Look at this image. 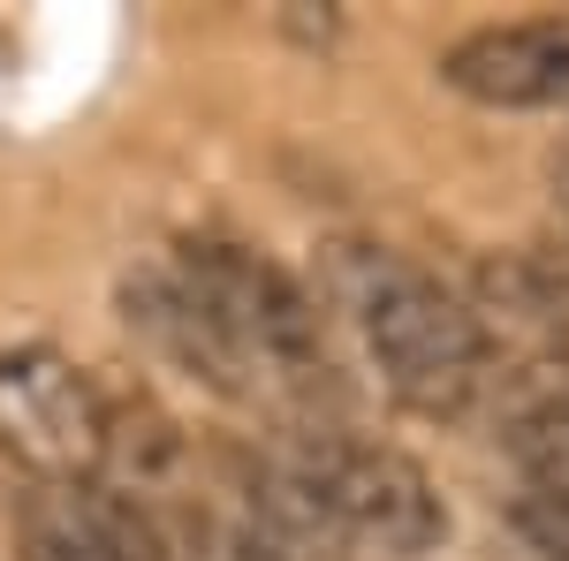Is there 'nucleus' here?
I'll use <instances>...</instances> for the list:
<instances>
[{"label":"nucleus","instance_id":"obj_7","mask_svg":"<svg viewBox=\"0 0 569 561\" xmlns=\"http://www.w3.org/2000/svg\"><path fill=\"white\" fill-rule=\"evenodd\" d=\"M122 319H130V334H144V342L160 349L176 372H190L198 388L251 394L243 372H236V357H228V342L213 334V319L198 311V297L182 289L176 266H144V273H130V281H122Z\"/></svg>","mask_w":569,"mask_h":561},{"label":"nucleus","instance_id":"obj_3","mask_svg":"<svg viewBox=\"0 0 569 561\" xmlns=\"http://www.w3.org/2000/svg\"><path fill=\"white\" fill-rule=\"evenodd\" d=\"M281 463L327 501V517L350 531V547H380L395 561H418L448 539V501L426 478V463H410L402 448L319 425V432H297L281 448Z\"/></svg>","mask_w":569,"mask_h":561},{"label":"nucleus","instance_id":"obj_11","mask_svg":"<svg viewBox=\"0 0 569 561\" xmlns=\"http://www.w3.org/2000/svg\"><path fill=\"white\" fill-rule=\"evenodd\" d=\"M547 182H555V206L569 213V137L555 144V160H547Z\"/></svg>","mask_w":569,"mask_h":561},{"label":"nucleus","instance_id":"obj_5","mask_svg":"<svg viewBox=\"0 0 569 561\" xmlns=\"http://www.w3.org/2000/svg\"><path fill=\"white\" fill-rule=\"evenodd\" d=\"M220 517L236 523L266 561H350V531L327 517V501L281 455H220Z\"/></svg>","mask_w":569,"mask_h":561},{"label":"nucleus","instance_id":"obj_1","mask_svg":"<svg viewBox=\"0 0 569 561\" xmlns=\"http://www.w3.org/2000/svg\"><path fill=\"white\" fill-rule=\"evenodd\" d=\"M327 297L350 311L357 342L372 357L380 388L410 418H471L493 388V334L471 303L426 266L388 243H335L327 251Z\"/></svg>","mask_w":569,"mask_h":561},{"label":"nucleus","instance_id":"obj_10","mask_svg":"<svg viewBox=\"0 0 569 561\" xmlns=\"http://www.w3.org/2000/svg\"><path fill=\"white\" fill-rule=\"evenodd\" d=\"M509 531L525 539V554L539 561H569V493H517L509 501Z\"/></svg>","mask_w":569,"mask_h":561},{"label":"nucleus","instance_id":"obj_6","mask_svg":"<svg viewBox=\"0 0 569 561\" xmlns=\"http://www.w3.org/2000/svg\"><path fill=\"white\" fill-rule=\"evenodd\" d=\"M440 84L479 107H569V16L493 23L440 53Z\"/></svg>","mask_w":569,"mask_h":561},{"label":"nucleus","instance_id":"obj_9","mask_svg":"<svg viewBox=\"0 0 569 561\" xmlns=\"http://www.w3.org/2000/svg\"><path fill=\"white\" fill-rule=\"evenodd\" d=\"M501 440L531 493H569V410L539 394H501Z\"/></svg>","mask_w":569,"mask_h":561},{"label":"nucleus","instance_id":"obj_2","mask_svg":"<svg viewBox=\"0 0 569 561\" xmlns=\"http://www.w3.org/2000/svg\"><path fill=\"white\" fill-rule=\"evenodd\" d=\"M168 266L182 273V289L198 297V311L213 319V334L228 342L243 388H281V394H305V402H319V394L335 388L319 303L273 259L243 251V243H182Z\"/></svg>","mask_w":569,"mask_h":561},{"label":"nucleus","instance_id":"obj_4","mask_svg":"<svg viewBox=\"0 0 569 561\" xmlns=\"http://www.w3.org/2000/svg\"><path fill=\"white\" fill-rule=\"evenodd\" d=\"M0 455L23 485H99L107 471V388L61 349L0 357Z\"/></svg>","mask_w":569,"mask_h":561},{"label":"nucleus","instance_id":"obj_8","mask_svg":"<svg viewBox=\"0 0 569 561\" xmlns=\"http://www.w3.org/2000/svg\"><path fill=\"white\" fill-rule=\"evenodd\" d=\"M16 539H23V561H114L107 523L91 509V485H23Z\"/></svg>","mask_w":569,"mask_h":561}]
</instances>
